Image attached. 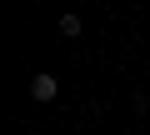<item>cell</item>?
<instances>
[{
    "mask_svg": "<svg viewBox=\"0 0 150 135\" xmlns=\"http://www.w3.org/2000/svg\"><path fill=\"white\" fill-rule=\"evenodd\" d=\"M55 95H60V80H55L50 70H40V75L30 80V100H40V105H50Z\"/></svg>",
    "mask_w": 150,
    "mask_h": 135,
    "instance_id": "obj_1",
    "label": "cell"
},
{
    "mask_svg": "<svg viewBox=\"0 0 150 135\" xmlns=\"http://www.w3.org/2000/svg\"><path fill=\"white\" fill-rule=\"evenodd\" d=\"M55 30H60L65 40H75V35L85 30V20H80V15H60V20H55Z\"/></svg>",
    "mask_w": 150,
    "mask_h": 135,
    "instance_id": "obj_2",
    "label": "cell"
}]
</instances>
